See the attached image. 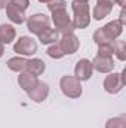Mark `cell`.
Instances as JSON below:
<instances>
[{
  "label": "cell",
  "mask_w": 126,
  "mask_h": 128,
  "mask_svg": "<svg viewBox=\"0 0 126 128\" xmlns=\"http://www.w3.org/2000/svg\"><path fill=\"white\" fill-rule=\"evenodd\" d=\"M39 2H40V3H49L51 0H39Z\"/></svg>",
  "instance_id": "28"
},
{
  "label": "cell",
  "mask_w": 126,
  "mask_h": 128,
  "mask_svg": "<svg viewBox=\"0 0 126 128\" xmlns=\"http://www.w3.org/2000/svg\"><path fill=\"white\" fill-rule=\"evenodd\" d=\"M52 21L55 24V30L58 33H68L73 32V27H71V20L68 16V12L67 9L63 8V9H57L52 12Z\"/></svg>",
  "instance_id": "5"
},
{
  "label": "cell",
  "mask_w": 126,
  "mask_h": 128,
  "mask_svg": "<svg viewBox=\"0 0 126 128\" xmlns=\"http://www.w3.org/2000/svg\"><path fill=\"white\" fill-rule=\"evenodd\" d=\"M71 8H73V12H74V18H73V22H71L73 30L86 28L91 24V10H89L88 2L73 0Z\"/></svg>",
  "instance_id": "2"
},
{
  "label": "cell",
  "mask_w": 126,
  "mask_h": 128,
  "mask_svg": "<svg viewBox=\"0 0 126 128\" xmlns=\"http://www.w3.org/2000/svg\"><path fill=\"white\" fill-rule=\"evenodd\" d=\"M125 86V76L122 73H111L104 79V90L108 94H117Z\"/></svg>",
  "instance_id": "6"
},
{
  "label": "cell",
  "mask_w": 126,
  "mask_h": 128,
  "mask_svg": "<svg viewBox=\"0 0 126 128\" xmlns=\"http://www.w3.org/2000/svg\"><path fill=\"white\" fill-rule=\"evenodd\" d=\"M98 55H101V57H113V43L98 45Z\"/></svg>",
  "instance_id": "22"
},
{
  "label": "cell",
  "mask_w": 126,
  "mask_h": 128,
  "mask_svg": "<svg viewBox=\"0 0 126 128\" xmlns=\"http://www.w3.org/2000/svg\"><path fill=\"white\" fill-rule=\"evenodd\" d=\"M7 67L12 70V72H24L25 67H27V60L22 58V57H13V58H9L7 60Z\"/></svg>",
  "instance_id": "18"
},
{
  "label": "cell",
  "mask_w": 126,
  "mask_h": 128,
  "mask_svg": "<svg viewBox=\"0 0 126 128\" xmlns=\"http://www.w3.org/2000/svg\"><path fill=\"white\" fill-rule=\"evenodd\" d=\"M114 6V0H96V4H95L94 10H92V16L96 21H101L104 20L113 9Z\"/></svg>",
  "instance_id": "11"
},
{
  "label": "cell",
  "mask_w": 126,
  "mask_h": 128,
  "mask_svg": "<svg viewBox=\"0 0 126 128\" xmlns=\"http://www.w3.org/2000/svg\"><path fill=\"white\" fill-rule=\"evenodd\" d=\"M58 43H60V46L63 48V51H64L65 55H67V54H74V52L80 48V42H79V39L76 37V34L73 32L64 33L63 37H61V40H60Z\"/></svg>",
  "instance_id": "9"
},
{
  "label": "cell",
  "mask_w": 126,
  "mask_h": 128,
  "mask_svg": "<svg viewBox=\"0 0 126 128\" xmlns=\"http://www.w3.org/2000/svg\"><path fill=\"white\" fill-rule=\"evenodd\" d=\"M48 55L51 57V58H55V60H60V58H63L64 55V51H63V48L60 46V43L57 42V43H52L49 48H48Z\"/></svg>",
  "instance_id": "20"
},
{
  "label": "cell",
  "mask_w": 126,
  "mask_h": 128,
  "mask_svg": "<svg viewBox=\"0 0 126 128\" xmlns=\"http://www.w3.org/2000/svg\"><path fill=\"white\" fill-rule=\"evenodd\" d=\"M119 21H120V24H122V26H125V24H126V12H125V8H122V12H120V18H119Z\"/></svg>",
  "instance_id": "24"
},
{
  "label": "cell",
  "mask_w": 126,
  "mask_h": 128,
  "mask_svg": "<svg viewBox=\"0 0 126 128\" xmlns=\"http://www.w3.org/2000/svg\"><path fill=\"white\" fill-rule=\"evenodd\" d=\"M3 54H4V45H3V43H0V58L3 57Z\"/></svg>",
  "instance_id": "27"
},
{
  "label": "cell",
  "mask_w": 126,
  "mask_h": 128,
  "mask_svg": "<svg viewBox=\"0 0 126 128\" xmlns=\"http://www.w3.org/2000/svg\"><path fill=\"white\" fill-rule=\"evenodd\" d=\"M15 36H16V30L13 26H10V24H1L0 26V43L7 45L15 39Z\"/></svg>",
  "instance_id": "15"
},
{
  "label": "cell",
  "mask_w": 126,
  "mask_h": 128,
  "mask_svg": "<svg viewBox=\"0 0 126 128\" xmlns=\"http://www.w3.org/2000/svg\"><path fill=\"white\" fill-rule=\"evenodd\" d=\"M27 94L30 97V100H33L34 103H42L49 96V85L46 82H40L39 80V84L33 88L31 91H28Z\"/></svg>",
  "instance_id": "12"
},
{
  "label": "cell",
  "mask_w": 126,
  "mask_h": 128,
  "mask_svg": "<svg viewBox=\"0 0 126 128\" xmlns=\"http://www.w3.org/2000/svg\"><path fill=\"white\" fill-rule=\"evenodd\" d=\"M18 84H19V86L25 92H28V91H31L33 88L39 84V79H37V76H33V74L25 72V73H21L18 76Z\"/></svg>",
  "instance_id": "14"
},
{
  "label": "cell",
  "mask_w": 126,
  "mask_h": 128,
  "mask_svg": "<svg viewBox=\"0 0 126 128\" xmlns=\"http://www.w3.org/2000/svg\"><path fill=\"white\" fill-rule=\"evenodd\" d=\"M114 2H116L117 4H120L122 8H125V4H126V0H114Z\"/></svg>",
  "instance_id": "26"
},
{
  "label": "cell",
  "mask_w": 126,
  "mask_h": 128,
  "mask_svg": "<svg viewBox=\"0 0 126 128\" xmlns=\"http://www.w3.org/2000/svg\"><path fill=\"white\" fill-rule=\"evenodd\" d=\"M25 70H27V73H30L33 76H40L45 72V63L40 58H31L27 61Z\"/></svg>",
  "instance_id": "16"
},
{
  "label": "cell",
  "mask_w": 126,
  "mask_h": 128,
  "mask_svg": "<svg viewBox=\"0 0 126 128\" xmlns=\"http://www.w3.org/2000/svg\"><path fill=\"white\" fill-rule=\"evenodd\" d=\"M92 67L99 73H110L114 68V60L113 57H101L96 55L92 61Z\"/></svg>",
  "instance_id": "13"
},
{
  "label": "cell",
  "mask_w": 126,
  "mask_h": 128,
  "mask_svg": "<svg viewBox=\"0 0 126 128\" xmlns=\"http://www.w3.org/2000/svg\"><path fill=\"white\" fill-rule=\"evenodd\" d=\"M9 3V0H0V9H3V8H6V4Z\"/></svg>",
  "instance_id": "25"
},
{
  "label": "cell",
  "mask_w": 126,
  "mask_h": 128,
  "mask_svg": "<svg viewBox=\"0 0 126 128\" xmlns=\"http://www.w3.org/2000/svg\"><path fill=\"white\" fill-rule=\"evenodd\" d=\"M77 2H89V0H77Z\"/></svg>",
  "instance_id": "29"
},
{
  "label": "cell",
  "mask_w": 126,
  "mask_h": 128,
  "mask_svg": "<svg viewBox=\"0 0 126 128\" xmlns=\"http://www.w3.org/2000/svg\"><path fill=\"white\" fill-rule=\"evenodd\" d=\"M60 88H61L64 96L68 97V98H79L82 96V92H83L80 80L76 76H70V74H65V76L61 78Z\"/></svg>",
  "instance_id": "4"
},
{
  "label": "cell",
  "mask_w": 126,
  "mask_h": 128,
  "mask_svg": "<svg viewBox=\"0 0 126 128\" xmlns=\"http://www.w3.org/2000/svg\"><path fill=\"white\" fill-rule=\"evenodd\" d=\"M65 0H51L49 3H48V8H49V10L51 12H54V10H57V9H63L65 8Z\"/></svg>",
  "instance_id": "23"
},
{
  "label": "cell",
  "mask_w": 126,
  "mask_h": 128,
  "mask_svg": "<svg viewBox=\"0 0 126 128\" xmlns=\"http://www.w3.org/2000/svg\"><path fill=\"white\" fill-rule=\"evenodd\" d=\"M30 6V0H9L6 4V15L13 24H22L25 21V10Z\"/></svg>",
  "instance_id": "3"
},
{
  "label": "cell",
  "mask_w": 126,
  "mask_h": 128,
  "mask_svg": "<svg viewBox=\"0 0 126 128\" xmlns=\"http://www.w3.org/2000/svg\"><path fill=\"white\" fill-rule=\"evenodd\" d=\"M27 28L33 33V34H40L42 32H45L46 28H49V18L45 14H36L31 15L27 20Z\"/></svg>",
  "instance_id": "8"
},
{
  "label": "cell",
  "mask_w": 126,
  "mask_h": 128,
  "mask_svg": "<svg viewBox=\"0 0 126 128\" xmlns=\"http://www.w3.org/2000/svg\"><path fill=\"white\" fill-rule=\"evenodd\" d=\"M113 54H114L120 61H125L126 60V43H125V40H116V42H113Z\"/></svg>",
  "instance_id": "19"
},
{
  "label": "cell",
  "mask_w": 126,
  "mask_h": 128,
  "mask_svg": "<svg viewBox=\"0 0 126 128\" xmlns=\"http://www.w3.org/2000/svg\"><path fill=\"white\" fill-rule=\"evenodd\" d=\"M92 72H94V67H92V63L88 60V58H82L79 60L76 67H74V76L83 82V80H89L91 76H92Z\"/></svg>",
  "instance_id": "10"
},
{
  "label": "cell",
  "mask_w": 126,
  "mask_h": 128,
  "mask_svg": "<svg viewBox=\"0 0 126 128\" xmlns=\"http://www.w3.org/2000/svg\"><path fill=\"white\" fill-rule=\"evenodd\" d=\"M123 32V26L120 24L119 20H114L111 22H108L107 26L98 28L94 33V40L95 43L102 45V43H113Z\"/></svg>",
  "instance_id": "1"
},
{
  "label": "cell",
  "mask_w": 126,
  "mask_h": 128,
  "mask_svg": "<svg viewBox=\"0 0 126 128\" xmlns=\"http://www.w3.org/2000/svg\"><path fill=\"white\" fill-rule=\"evenodd\" d=\"M105 128H126V119L125 118H111L107 121Z\"/></svg>",
  "instance_id": "21"
},
{
  "label": "cell",
  "mask_w": 126,
  "mask_h": 128,
  "mask_svg": "<svg viewBox=\"0 0 126 128\" xmlns=\"http://www.w3.org/2000/svg\"><path fill=\"white\" fill-rule=\"evenodd\" d=\"M13 51L19 55H34L37 52V43L28 36H21L13 45Z\"/></svg>",
  "instance_id": "7"
},
{
  "label": "cell",
  "mask_w": 126,
  "mask_h": 128,
  "mask_svg": "<svg viewBox=\"0 0 126 128\" xmlns=\"http://www.w3.org/2000/svg\"><path fill=\"white\" fill-rule=\"evenodd\" d=\"M60 37V33L57 32L55 28H46L45 32H42L39 34V40L43 43V45H52V43H57Z\"/></svg>",
  "instance_id": "17"
}]
</instances>
